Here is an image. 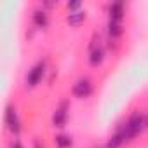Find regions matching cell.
I'll return each instance as SVG.
<instances>
[{"label":"cell","mask_w":148,"mask_h":148,"mask_svg":"<svg viewBox=\"0 0 148 148\" xmlns=\"http://www.w3.org/2000/svg\"><path fill=\"white\" fill-rule=\"evenodd\" d=\"M11 148H25V146L21 145V141H19V139H14V141L11 143Z\"/></svg>","instance_id":"4fadbf2b"},{"label":"cell","mask_w":148,"mask_h":148,"mask_svg":"<svg viewBox=\"0 0 148 148\" xmlns=\"http://www.w3.org/2000/svg\"><path fill=\"white\" fill-rule=\"evenodd\" d=\"M124 33V28H122V23H117V21H108V35L112 40L122 37Z\"/></svg>","instance_id":"30bf717a"},{"label":"cell","mask_w":148,"mask_h":148,"mask_svg":"<svg viewBox=\"0 0 148 148\" xmlns=\"http://www.w3.org/2000/svg\"><path fill=\"white\" fill-rule=\"evenodd\" d=\"M35 148H40V141L38 139H35Z\"/></svg>","instance_id":"5bb4252c"},{"label":"cell","mask_w":148,"mask_h":148,"mask_svg":"<svg viewBox=\"0 0 148 148\" xmlns=\"http://www.w3.org/2000/svg\"><path fill=\"white\" fill-rule=\"evenodd\" d=\"M5 125H7V129H9L11 132H14V134H18V132L21 131V122H19V119H18L16 108H12V106H7V110H5Z\"/></svg>","instance_id":"5b68a950"},{"label":"cell","mask_w":148,"mask_h":148,"mask_svg":"<svg viewBox=\"0 0 148 148\" xmlns=\"http://www.w3.org/2000/svg\"><path fill=\"white\" fill-rule=\"evenodd\" d=\"M44 75H45V61H38V63L33 64V66L28 70V73H26V87H30V89L37 87V86L42 82Z\"/></svg>","instance_id":"3957f363"},{"label":"cell","mask_w":148,"mask_h":148,"mask_svg":"<svg viewBox=\"0 0 148 148\" xmlns=\"http://www.w3.org/2000/svg\"><path fill=\"white\" fill-rule=\"evenodd\" d=\"M103 59H105V47L101 44L99 35L94 33L91 47H89V63H91V66H99L103 63Z\"/></svg>","instance_id":"7a4b0ae2"},{"label":"cell","mask_w":148,"mask_h":148,"mask_svg":"<svg viewBox=\"0 0 148 148\" xmlns=\"http://www.w3.org/2000/svg\"><path fill=\"white\" fill-rule=\"evenodd\" d=\"M32 21H33V25H35L37 28L44 30V28H47V25H49V16H47V12H45L44 9H35L33 14H32Z\"/></svg>","instance_id":"ba28073f"},{"label":"cell","mask_w":148,"mask_h":148,"mask_svg":"<svg viewBox=\"0 0 148 148\" xmlns=\"http://www.w3.org/2000/svg\"><path fill=\"white\" fill-rule=\"evenodd\" d=\"M71 92H73V96H75V98H80V99L89 98L91 92H92V82H91V79H87V77L79 79L75 84H73Z\"/></svg>","instance_id":"277c9868"},{"label":"cell","mask_w":148,"mask_h":148,"mask_svg":"<svg viewBox=\"0 0 148 148\" xmlns=\"http://www.w3.org/2000/svg\"><path fill=\"white\" fill-rule=\"evenodd\" d=\"M66 120H68V103L63 101L56 108V112L52 115V125L54 127H64L66 125Z\"/></svg>","instance_id":"8992f818"},{"label":"cell","mask_w":148,"mask_h":148,"mask_svg":"<svg viewBox=\"0 0 148 148\" xmlns=\"http://www.w3.org/2000/svg\"><path fill=\"white\" fill-rule=\"evenodd\" d=\"M80 7H82V4H80V2H71V4L68 2V9H70V11H73V12H75V11H80Z\"/></svg>","instance_id":"7c38bea8"},{"label":"cell","mask_w":148,"mask_h":148,"mask_svg":"<svg viewBox=\"0 0 148 148\" xmlns=\"http://www.w3.org/2000/svg\"><path fill=\"white\" fill-rule=\"evenodd\" d=\"M54 145H56L58 148H70V146L73 145V139H71V136H68V134H58V136L54 138Z\"/></svg>","instance_id":"8fae6325"},{"label":"cell","mask_w":148,"mask_h":148,"mask_svg":"<svg viewBox=\"0 0 148 148\" xmlns=\"http://www.w3.org/2000/svg\"><path fill=\"white\" fill-rule=\"evenodd\" d=\"M66 21H68V25H71V26H79V25H82V23L86 21V11L70 12L68 18H66Z\"/></svg>","instance_id":"9c48e42d"},{"label":"cell","mask_w":148,"mask_h":148,"mask_svg":"<svg viewBox=\"0 0 148 148\" xmlns=\"http://www.w3.org/2000/svg\"><path fill=\"white\" fill-rule=\"evenodd\" d=\"M108 16H110V21L120 23V21L124 19V16H125V5H124L122 2H113V4H110V7H108Z\"/></svg>","instance_id":"52a82bcc"},{"label":"cell","mask_w":148,"mask_h":148,"mask_svg":"<svg viewBox=\"0 0 148 148\" xmlns=\"http://www.w3.org/2000/svg\"><path fill=\"white\" fill-rule=\"evenodd\" d=\"M145 125H146L145 115H143V113H132V115L125 120V124L117 129L115 134L120 138L122 143H127V141H131L134 136H138V134L145 129Z\"/></svg>","instance_id":"6da1fadb"}]
</instances>
